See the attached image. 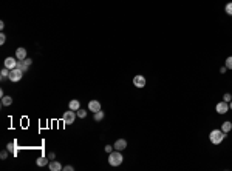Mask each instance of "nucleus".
Here are the masks:
<instances>
[{"instance_id":"nucleus-1","label":"nucleus","mask_w":232,"mask_h":171,"mask_svg":"<svg viewBox=\"0 0 232 171\" xmlns=\"http://www.w3.org/2000/svg\"><path fill=\"white\" fill-rule=\"evenodd\" d=\"M224 137H226V133H223L221 129H214V131H210V134H209V140H210L214 145H220V144L224 140Z\"/></svg>"},{"instance_id":"nucleus-2","label":"nucleus","mask_w":232,"mask_h":171,"mask_svg":"<svg viewBox=\"0 0 232 171\" xmlns=\"http://www.w3.org/2000/svg\"><path fill=\"white\" fill-rule=\"evenodd\" d=\"M122 160H124V157H122L121 151H118V149H115V151H111V153L108 154V164H110L111 167H118V165H121Z\"/></svg>"},{"instance_id":"nucleus-3","label":"nucleus","mask_w":232,"mask_h":171,"mask_svg":"<svg viewBox=\"0 0 232 171\" xmlns=\"http://www.w3.org/2000/svg\"><path fill=\"white\" fill-rule=\"evenodd\" d=\"M75 119H76V114H75L73 110L65 111L64 116H62V122L65 123V125H71V123H75Z\"/></svg>"},{"instance_id":"nucleus-4","label":"nucleus","mask_w":232,"mask_h":171,"mask_svg":"<svg viewBox=\"0 0 232 171\" xmlns=\"http://www.w3.org/2000/svg\"><path fill=\"white\" fill-rule=\"evenodd\" d=\"M22 77H23V71L19 70V68H14V70L9 71V80L11 82H19Z\"/></svg>"},{"instance_id":"nucleus-5","label":"nucleus","mask_w":232,"mask_h":171,"mask_svg":"<svg viewBox=\"0 0 232 171\" xmlns=\"http://www.w3.org/2000/svg\"><path fill=\"white\" fill-rule=\"evenodd\" d=\"M133 85H135L136 88H144V86H146V77L141 76V74H136V76L133 77Z\"/></svg>"},{"instance_id":"nucleus-6","label":"nucleus","mask_w":232,"mask_h":171,"mask_svg":"<svg viewBox=\"0 0 232 171\" xmlns=\"http://www.w3.org/2000/svg\"><path fill=\"white\" fill-rule=\"evenodd\" d=\"M215 110H217V113L218 114H226L228 111H229V103L228 102H218L217 103V106H215Z\"/></svg>"},{"instance_id":"nucleus-7","label":"nucleus","mask_w":232,"mask_h":171,"mask_svg":"<svg viewBox=\"0 0 232 171\" xmlns=\"http://www.w3.org/2000/svg\"><path fill=\"white\" fill-rule=\"evenodd\" d=\"M17 66V59H14V57H6L5 59V68H8L9 71L11 70H14Z\"/></svg>"},{"instance_id":"nucleus-8","label":"nucleus","mask_w":232,"mask_h":171,"mask_svg":"<svg viewBox=\"0 0 232 171\" xmlns=\"http://www.w3.org/2000/svg\"><path fill=\"white\" fill-rule=\"evenodd\" d=\"M115 149H118V151H122V149H126L127 148V140H124V139H118L116 142H115Z\"/></svg>"},{"instance_id":"nucleus-9","label":"nucleus","mask_w":232,"mask_h":171,"mask_svg":"<svg viewBox=\"0 0 232 171\" xmlns=\"http://www.w3.org/2000/svg\"><path fill=\"white\" fill-rule=\"evenodd\" d=\"M88 110L93 111V113H96V111L101 110V103H99L98 100H90V102H88Z\"/></svg>"},{"instance_id":"nucleus-10","label":"nucleus","mask_w":232,"mask_h":171,"mask_svg":"<svg viewBox=\"0 0 232 171\" xmlns=\"http://www.w3.org/2000/svg\"><path fill=\"white\" fill-rule=\"evenodd\" d=\"M16 59H17V60H25L26 59V49L22 48V46L16 49Z\"/></svg>"},{"instance_id":"nucleus-11","label":"nucleus","mask_w":232,"mask_h":171,"mask_svg":"<svg viewBox=\"0 0 232 171\" xmlns=\"http://www.w3.org/2000/svg\"><path fill=\"white\" fill-rule=\"evenodd\" d=\"M6 149H8L13 156H17V153H19V149H17V142L14 140V142L8 144V145H6Z\"/></svg>"},{"instance_id":"nucleus-12","label":"nucleus","mask_w":232,"mask_h":171,"mask_svg":"<svg viewBox=\"0 0 232 171\" xmlns=\"http://www.w3.org/2000/svg\"><path fill=\"white\" fill-rule=\"evenodd\" d=\"M48 167H50V170H51V171H60V170H64V167L60 165V162H59V160H51Z\"/></svg>"},{"instance_id":"nucleus-13","label":"nucleus","mask_w":232,"mask_h":171,"mask_svg":"<svg viewBox=\"0 0 232 171\" xmlns=\"http://www.w3.org/2000/svg\"><path fill=\"white\" fill-rule=\"evenodd\" d=\"M68 108H70V110H73V111H77V110L80 108V102H79L77 99H73V100L68 103Z\"/></svg>"},{"instance_id":"nucleus-14","label":"nucleus","mask_w":232,"mask_h":171,"mask_svg":"<svg viewBox=\"0 0 232 171\" xmlns=\"http://www.w3.org/2000/svg\"><path fill=\"white\" fill-rule=\"evenodd\" d=\"M11 103H13V97L11 96H3L2 97V105L3 106H9Z\"/></svg>"},{"instance_id":"nucleus-15","label":"nucleus","mask_w":232,"mask_h":171,"mask_svg":"<svg viewBox=\"0 0 232 171\" xmlns=\"http://www.w3.org/2000/svg\"><path fill=\"white\" fill-rule=\"evenodd\" d=\"M232 129V123L231 122H224L223 125H221V131L223 133H229Z\"/></svg>"},{"instance_id":"nucleus-16","label":"nucleus","mask_w":232,"mask_h":171,"mask_svg":"<svg viewBox=\"0 0 232 171\" xmlns=\"http://www.w3.org/2000/svg\"><path fill=\"white\" fill-rule=\"evenodd\" d=\"M93 119H95L96 122L102 120V119H104V111H101V110H99V111H96V113H95V116H93Z\"/></svg>"},{"instance_id":"nucleus-17","label":"nucleus","mask_w":232,"mask_h":171,"mask_svg":"<svg viewBox=\"0 0 232 171\" xmlns=\"http://www.w3.org/2000/svg\"><path fill=\"white\" fill-rule=\"evenodd\" d=\"M47 162H48V160H47V157H44V156H40V157L36 160V164H37L39 167H44V165H47Z\"/></svg>"},{"instance_id":"nucleus-18","label":"nucleus","mask_w":232,"mask_h":171,"mask_svg":"<svg viewBox=\"0 0 232 171\" xmlns=\"http://www.w3.org/2000/svg\"><path fill=\"white\" fill-rule=\"evenodd\" d=\"M0 77H2V79H6V77H9V70H8V68H3V70L0 71Z\"/></svg>"},{"instance_id":"nucleus-19","label":"nucleus","mask_w":232,"mask_h":171,"mask_svg":"<svg viewBox=\"0 0 232 171\" xmlns=\"http://www.w3.org/2000/svg\"><path fill=\"white\" fill-rule=\"evenodd\" d=\"M224 11H226V14L232 16V2H231V3H228V5L224 6Z\"/></svg>"},{"instance_id":"nucleus-20","label":"nucleus","mask_w":232,"mask_h":171,"mask_svg":"<svg viewBox=\"0 0 232 171\" xmlns=\"http://www.w3.org/2000/svg\"><path fill=\"white\" fill-rule=\"evenodd\" d=\"M77 116H79V117H80V119H84V117H87V111H84V110H80V108H79V110H77V113H76Z\"/></svg>"},{"instance_id":"nucleus-21","label":"nucleus","mask_w":232,"mask_h":171,"mask_svg":"<svg viewBox=\"0 0 232 171\" xmlns=\"http://www.w3.org/2000/svg\"><path fill=\"white\" fill-rule=\"evenodd\" d=\"M224 66H226L228 70H232V56L226 59V65H224Z\"/></svg>"},{"instance_id":"nucleus-22","label":"nucleus","mask_w":232,"mask_h":171,"mask_svg":"<svg viewBox=\"0 0 232 171\" xmlns=\"http://www.w3.org/2000/svg\"><path fill=\"white\" fill-rule=\"evenodd\" d=\"M223 100H224V102H228V103H229V102H231V100H232V96H231V94H229V93H226V94H224V96H223Z\"/></svg>"},{"instance_id":"nucleus-23","label":"nucleus","mask_w":232,"mask_h":171,"mask_svg":"<svg viewBox=\"0 0 232 171\" xmlns=\"http://www.w3.org/2000/svg\"><path fill=\"white\" fill-rule=\"evenodd\" d=\"M5 42H6V36L2 32V34H0V45H5Z\"/></svg>"},{"instance_id":"nucleus-24","label":"nucleus","mask_w":232,"mask_h":171,"mask_svg":"<svg viewBox=\"0 0 232 171\" xmlns=\"http://www.w3.org/2000/svg\"><path fill=\"white\" fill-rule=\"evenodd\" d=\"M104 149H105V153H108V154H110V153L115 149V147H111V145H107V147L104 148Z\"/></svg>"},{"instance_id":"nucleus-25","label":"nucleus","mask_w":232,"mask_h":171,"mask_svg":"<svg viewBox=\"0 0 232 171\" xmlns=\"http://www.w3.org/2000/svg\"><path fill=\"white\" fill-rule=\"evenodd\" d=\"M8 153H9L8 149H6V151H2V153H0V157H2V159H6V157H8Z\"/></svg>"},{"instance_id":"nucleus-26","label":"nucleus","mask_w":232,"mask_h":171,"mask_svg":"<svg viewBox=\"0 0 232 171\" xmlns=\"http://www.w3.org/2000/svg\"><path fill=\"white\" fill-rule=\"evenodd\" d=\"M48 159H50V160H54V159H56V154H54V153H50V154H48Z\"/></svg>"},{"instance_id":"nucleus-27","label":"nucleus","mask_w":232,"mask_h":171,"mask_svg":"<svg viewBox=\"0 0 232 171\" xmlns=\"http://www.w3.org/2000/svg\"><path fill=\"white\" fill-rule=\"evenodd\" d=\"M64 170H65V171H73L75 168H73L71 165H67V167H64Z\"/></svg>"},{"instance_id":"nucleus-28","label":"nucleus","mask_w":232,"mask_h":171,"mask_svg":"<svg viewBox=\"0 0 232 171\" xmlns=\"http://www.w3.org/2000/svg\"><path fill=\"white\" fill-rule=\"evenodd\" d=\"M23 62H25L26 65H28V66H29V65H31V63H33V60H31V59H28V57H26L25 60H23Z\"/></svg>"},{"instance_id":"nucleus-29","label":"nucleus","mask_w":232,"mask_h":171,"mask_svg":"<svg viewBox=\"0 0 232 171\" xmlns=\"http://www.w3.org/2000/svg\"><path fill=\"white\" fill-rule=\"evenodd\" d=\"M226 70H228V68H226V66H223V68H220V73L224 74V73H226Z\"/></svg>"},{"instance_id":"nucleus-30","label":"nucleus","mask_w":232,"mask_h":171,"mask_svg":"<svg viewBox=\"0 0 232 171\" xmlns=\"http://www.w3.org/2000/svg\"><path fill=\"white\" fill-rule=\"evenodd\" d=\"M229 110H232V100L229 102Z\"/></svg>"}]
</instances>
